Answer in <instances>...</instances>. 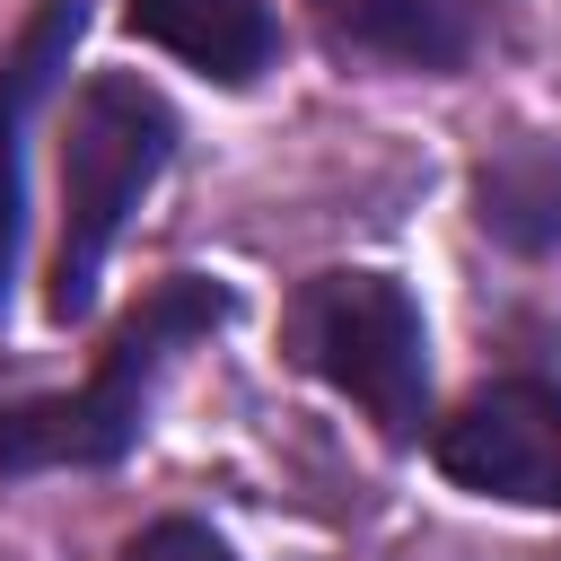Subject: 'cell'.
<instances>
[{
	"mask_svg": "<svg viewBox=\"0 0 561 561\" xmlns=\"http://www.w3.org/2000/svg\"><path fill=\"white\" fill-rule=\"evenodd\" d=\"M228 307H237V298H228L219 280L175 272V280H158V289L114 324V342L96 351V368H88L79 386H61V394H0V473L114 465V456H131V438H140V421H149L158 368H167L193 333L228 324Z\"/></svg>",
	"mask_w": 561,
	"mask_h": 561,
	"instance_id": "obj_1",
	"label": "cell"
},
{
	"mask_svg": "<svg viewBox=\"0 0 561 561\" xmlns=\"http://www.w3.org/2000/svg\"><path fill=\"white\" fill-rule=\"evenodd\" d=\"M342 53L394 70H465L482 44V0H307Z\"/></svg>",
	"mask_w": 561,
	"mask_h": 561,
	"instance_id": "obj_5",
	"label": "cell"
},
{
	"mask_svg": "<svg viewBox=\"0 0 561 561\" xmlns=\"http://www.w3.org/2000/svg\"><path fill=\"white\" fill-rule=\"evenodd\" d=\"M430 456H438L447 482H465L482 500L561 508V386L552 377H500V386H482L456 421H438Z\"/></svg>",
	"mask_w": 561,
	"mask_h": 561,
	"instance_id": "obj_4",
	"label": "cell"
},
{
	"mask_svg": "<svg viewBox=\"0 0 561 561\" xmlns=\"http://www.w3.org/2000/svg\"><path fill=\"white\" fill-rule=\"evenodd\" d=\"M473 219L508 254H561V149L552 140H500L473 167Z\"/></svg>",
	"mask_w": 561,
	"mask_h": 561,
	"instance_id": "obj_7",
	"label": "cell"
},
{
	"mask_svg": "<svg viewBox=\"0 0 561 561\" xmlns=\"http://www.w3.org/2000/svg\"><path fill=\"white\" fill-rule=\"evenodd\" d=\"M79 0H44V18L26 26V44L9 53V70H0V298H9V272H18V210H26V184H18V123H26V105L53 88V61L70 53V35H79Z\"/></svg>",
	"mask_w": 561,
	"mask_h": 561,
	"instance_id": "obj_8",
	"label": "cell"
},
{
	"mask_svg": "<svg viewBox=\"0 0 561 561\" xmlns=\"http://www.w3.org/2000/svg\"><path fill=\"white\" fill-rule=\"evenodd\" d=\"M123 561H237V552L210 526H193V517H158V526H140L123 543Z\"/></svg>",
	"mask_w": 561,
	"mask_h": 561,
	"instance_id": "obj_9",
	"label": "cell"
},
{
	"mask_svg": "<svg viewBox=\"0 0 561 561\" xmlns=\"http://www.w3.org/2000/svg\"><path fill=\"white\" fill-rule=\"evenodd\" d=\"M123 18H131V35H149L158 53L193 61L219 88H254L280 53V26L263 0H123Z\"/></svg>",
	"mask_w": 561,
	"mask_h": 561,
	"instance_id": "obj_6",
	"label": "cell"
},
{
	"mask_svg": "<svg viewBox=\"0 0 561 561\" xmlns=\"http://www.w3.org/2000/svg\"><path fill=\"white\" fill-rule=\"evenodd\" d=\"M175 158V105L140 79V70H96L70 114H61V245H53V289L44 307L70 324L96 298V272L123 237V219L140 210V193L167 175Z\"/></svg>",
	"mask_w": 561,
	"mask_h": 561,
	"instance_id": "obj_2",
	"label": "cell"
},
{
	"mask_svg": "<svg viewBox=\"0 0 561 561\" xmlns=\"http://www.w3.org/2000/svg\"><path fill=\"white\" fill-rule=\"evenodd\" d=\"M280 342L307 377L351 394L386 438H421L430 421V333L394 272H316L298 280Z\"/></svg>",
	"mask_w": 561,
	"mask_h": 561,
	"instance_id": "obj_3",
	"label": "cell"
}]
</instances>
